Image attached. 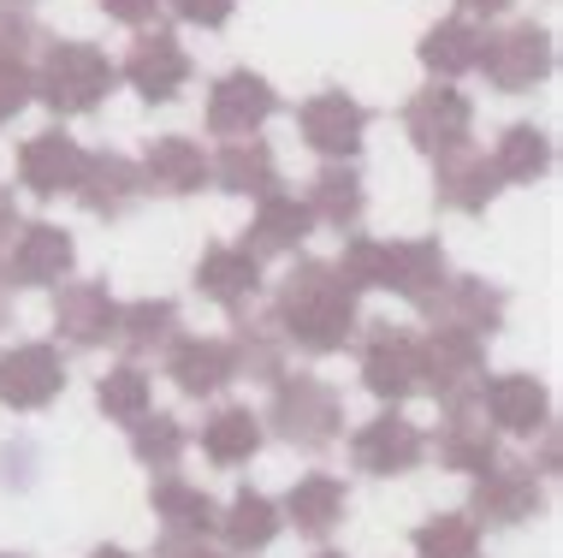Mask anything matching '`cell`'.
Segmentation results:
<instances>
[{
  "mask_svg": "<svg viewBox=\"0 0 563 558\" xmlns=\"http://www.w3.org/2000/svg\"><path fill=\"white\" fill-rule=\"evenodd\" d=\"M356 285L339 274V262H321V255H302L291 274L273 292V321L291 351L309 357H339L350 339H356L362 315H356Z\"/></svg>",
  "mask_w": 563,
  "mask_h": 558,
  "instance_id": "6da1fadb",
  "label": "cell"
},
{
  "mask_svg": "<svg viewBox=\"0 0 563 558\" xmlns=\"http://www.w3.org/2000/svg\"><path fill=\"white\" fill-rule=\"evenodd\" d=\"M30 78H36V101L54 119H84L119 89V66L96 42H48V54Z\"/></svg>",
  "mask_w": 563,
  "mask_h": 558,
  "instance_id": "7a4b0ae2",
  "label": "cell"
},
{
  "mask_svg": "<svg viewBox=\"0 0 563 558\" xmlns=\"http://www.w3.org/2000/svg\"><path fill=\"white\" fill-rule=\"evenodd\" d=\"M262 428H273L285 446H297V451L314 458V451H332L344 440V398H339V386L321 381V374H291L285 369L279 381H273Z\"/></svg>",
  "mask_w": 563,
  "mask_h": 558,
  "instance_id": "3957f363",
  "label": "cell"
},
{
  "mask_svg": "<svg viewBox=\"0 0 563 558\" xmlns=\"http://www.w3.org/2000/svg\"><path fill=\"white\" fill-rule=\"evenodd\" d=\"M552 30L534 24V19H516L505 30H493V36H481V59L475 72H486V84L498 89V96H522V89H534L552 78Z\"/></svg>",
  "mask_w": 563,
  "mask_h": 558,
  "instance_id": "277c9868",
  "label": "cell"
},
{
  "mask_svg": "<svg viewBox=\"0 0 563 558\" xmlns=\"http://www.w3.org/2000/svg\"><path fill=\"white\" fill-rule=\"evenodd\" d=\"M486 381V339L463 333V327L439 321L433 333H421V392H433L439 404H468Z\"/></svg>",
  "mask_w": 563,
  "mask_h": 558,
  "instance_id": "5b68a950",
  "label": "cell"
},
{
  "mask_svg": "<svg viewBox=\"0 0 563 558\" xmlns=\"http://www.w3.org/2000/svg\"><path fill=\"white\" fill-rule=\"evenodd\" d=\"M356 333H362V386L379 404H391V411L409 404L421 392V333L391 327V321L356 327Z\"/></svg>",
  "mask_w": 563,
  "mask_h": 558,
  "instance_id": "8992f818",
  "label": "cell"
},
{
  "mask_svg": "<svg viewBox=\"0 0 563 558\" xmlns=\"http://www.w3.org/2000/svg\"><path fill=\"white\" fill-rule=\"evenodd\" d=\"M545 505V481L534 463H486L475 475V493H468V517L486 523V529H522L534 523Z\"/></svg>",
  "mask_w": 563,
  "mask_h": 558,
  "instance_id": "52a82bcc",
  "label": "cell"
},
{
  "mask_svg": "<svg viewBox=\"0 0 563 558\" xmlns=\"http://www.w3.org/2000/svg\"><path fill=\"white\" fill-rule=\"evenodd\" d=\"M190 72H196L190 66V48L173 36V30H136L125 66H119V84H131L148 108H166V101L185 96Z\"/></svg>",
  "mask_w": 563,
  "mask_h": 558,
  "instance_id": "ba28073f",
  "label": "cell"
},
{
  "mask_svg": "<svg viewBox=\"0 0 563 558\" xmlns=\"http://www.w3.org/2000/svg\"><path fill=\"white\" fill-rule=\"evenodd\" d=\"M66 392V357L48 339H24L12 351H0V404L7 411H48V404Z\"/></svg>",
  "mask_w": 563,
  "mask_h": 558,
  "instance_id": "9c48e42d",
  "label": "cell"
},
{
  "mask_svg": "<svg viewBox=\"0 0 563 558\" xmlns=\"http://www.w3.org/2000/svg\"><path fill=\"white\" fill-rule=\"evenodd\" d=\"M404 131L421 155H445L456 143H475V101L456 84H428L404 101Z\"/></svg>",
  "mask_w": 563,
  "mask_h": 558,
  "instance_id": "30bf717a",
  "label": "cell"
},
{
  "mask_svg": "<svg viewBox=\"0 0 563 558\" xmlns=\"http://www.w3.org/2000/svg\"><path fill=\"white\" fill-rule=\"evenodd\" d=\"M350 463H356L362 475H409V470L428 463V434L386 404L374 422H362V428L350 434Z\"/></svg>",
  "mask_w": 563,
  "mask_h": 558,
  "instance_id": "8fae6325",
  "label": "cell"
},
{
  "mask_svg": "<svg viewBox=\"0 0 563 558\" xmlns=\"http://www.w3.org/2000/svg\"><path fill=\"white\" fill-rule=\"evenodd\" d=\"M273 113H279V89L250 66H232L208 89V131L214 138H255Z\"/></svg>",
  "mask_w": 563,
  "mask_h": 558,
  "instance_id": "7c38bea8",
  "label": "cell"
},
{
  "mask_svg": "<svg viewBox=\"0 0 563 558\" xmlns=\"http://www.w3.org/2000/svg\"><path fill=\"white\" fill-rule=\"evenodd\" d=\"M297 131L314 155L356 161L362 138H368V108H362L356 96H344V89H321V96H309L297 108Z\"/></svg>",
  "mask_w": 563,
  "mask_h": 558,
  "instance_id": "4fadbf2b",
  "label": "cell"
},
{
  "mask_svg": "<svg viewBox=\"0 0 563 558\" xmlns=\"http://www.w3.org/2000/svg\"><path fill=\"white\" fill-rule=\"evenodd\" d=\"M475 404L498 434L534 440L540 428H552V392H545V381H534V374H486Z\"/></svg>",
  "mask_w": 563,
  "mask_h": 558,
  "instance_id": "5bb4252c",
  "label": "cell"
},
{
  "mask_svg": "<svg viewBox=\"0 0 563 558\" xmlns=\"http://www.w3.org/2000/svg\"><path fill=\"white\" fill-rule=\"evenodd\" d=\"M78 267V244L54 220H24L7 244V280L12 285H59Z\"/></svg>",
  "mask_w": 563,
  "mask_h": 558,
  "instance_id": "9a60e30c",
  "label": "cell"
},
{
  "mask_svg": "<svg viewBox=\"0 0 563 558\" xmlns=\"http://www.w3.org/2000/svg\"><path fill=\"white\" fill-rule=\"evenodd\" d=\"M84 155L89 149L71 138V131H36V138H24L19 143V185L30 196H42V203H54V196H71V185H78V173H84Z\"/></svg>",
  "mask_w": 563,
  "mask_h": 558,
  "instance_id": "2e32d148",
  "label": "cell"
},
{
  "mask_svg": "<svg viewBox=\"0 0 563 558\" xmlns=\"http://www.w3.org/2000/svg\"><path fill=\"white\" fill-rule=\"evenodd\" d=\"M54 333L78 351H101L119 333V304L101 280H71L54 292Z\"/></svg>",
  "mask_w": 563,
  "mask_h": 558,
  "instance_id": "e0dca14e",
  "label": "cell"
},
{
  "mask_svg": "<svg viewBox=\"0 0 563 558\" xmlns=\"http://www.w3.org/2000/svg\"><path fill=\"white\" fill-rule=\"evenodd\" d=\"M71 196H78L84 215H96V220H125L148 190H143V173H136L131 155L101 149V155H84V173H78V185H71Z\"/></svg>",
  "mask_w": 563,
  "mask_h": 558,
  "instance_id": "ac0fdd59",
  "label": "cell"
},
{
  "mask_svg": "<svg viewBox=\"0 0 563 558\" xmlns=\"http://www.w3.org/2000/svg\"><path fill=\"white\" fill-rule=\"evenodd\" d=\"M498 196V173L475 143H456L445 155H433V203L451 215H486Z\"/></svg>",
  "mask_w": 563,
  "mask_h": 558,
  "instance_id": "d6986e66",
  "label": "cell"
},
{
  "mask_svg": "<svg viewBox=\"0 0 563 558\" xmlns=\"http://www.w3.org/2000/svg\"><path fill=\"white\" fill-rule=\"evenodd\" d=\"M451 285V262L433 238H404V244H386V292H398L409 309L433 315L439 292Z\"/></svg>",
  "mask_w": 563,
  "mask_h": 558,
  "instance_id": "ffe728a7",
  "label": "cell"
},
{
  "mask_svg": "<svg viewBox=\"0 0 563 558\" xmlns=\"http://www.w3.org/2000/svg\"><path fill=\"white\" fill-rule=\"evenodd\" d=\"M433 321L463 327V333L493 344V333H505V321H510V297H505V285H493L481 274H451V285L433 304Z\"/></svg>",
  "mask_w": 563,
  "mask_h": 558,
  "instance_id": "44dd1931",
  "label": "cell"
},
{
  "mask_svg": "<svg viewBox=\"0 0 563 558\" xmlns=\"http://www.w3.org/2000/svg\"><path fill=\"white\" fill-rule=\"evenodd\" d=\"M314 232V215L309 203L291 190H267L255 196V215H250V232H243V250L255 255V262H267V255H297L302 244H309Z\"/></svg>",
  "mask_w": 563,
  "mask_h": 558,
  "instance_id": "7402d4cb",
  "label": "cell"
},
{
  "mask_svg": "<svg viewBox=\"0 0 563 558\" xmlns=\"http://www.w3.org/2000/svg\"><path fill=\"white\" fill-rule=\"evenodd\" d=\"M428 451L445 463V470H456V475H481L486 463H498V428L481 416L475 398H468V404H451Z\"/></svg>",
  "mask_w": 563,
  "mask_h": 558,
  "instance_id": "603a6c76",
  "label": "cell"
},
{
  "mask_svg": "<svg viewBox=\"0 0 563 558\" xmlns=\"http://www.w3.org/2000/svg\"><path fill=\"white\" fill-rule=\"evenodd\" d=\"M166 381H173L185 398H214L238 381V357L225 339H173L166 344Z\"/></svg>",
  "mask_w": 563,
  "mask_h": 558,
  "instance_id": "cb8c5ba5",
  "label": "cell"
},
{
  "mask_svg": "<svg viewBox=\"0 0 563 558\" xmlns=\"http://www.w3.org/2000/svg\"><path fill=\"white\" fill-rule=\"evenodd\" d=\"M225 344H232V357H238V381H279L285 357H291V344H285L273 309H255V304L232 309V333H225Z\"/></svg>",
  "mask_w": 563,
  "mask_h": 558,
  "instance_id": "d4e9b609",
  "label": "cell"
},
{
  "mask_svg": "<svg viewBox=\"0 0 563 558\" xmlns=\"http://www.w3.org/2000/svg\"><path fill=\"white\" fill-rule=\"evenodd\" d=\"M208 185L255 203V196L279 190V155L262 143V131H255V138H225L220 155H208Z\"/></svg>",
  "mask_w": 563,
  "mask_h": 558,
  "instance_id": "484cf974",
  "label": "cell"
},
{
  "mask_svg": "<svg viewBox=\"0 0 563 558\" xmlns=\"http://www.w3.org/2000/svg\"><path fill=\"white\" fill-rule=\"evenodd\" d=\"M136 173H143V190H155V196H196L208 185V149L173 131V138H155L143 149Z\"/></svg>",
  "mask_w": 563,
  "mask_h": 558,
  "instance_id": "4316f807",
  "label": "cell"
},
{
  "mask_svg": "<svg viewBox=\"0 0 563 558\" xmlns=\"http://www.w3.org/2000/svg\"><path fill=\"white\" fill-rule=\"evenodd\" d=\"M344 511H350L344 481H339V475H321V470H314V475H297L291 493L279 500L285 529H297V535H309V540H327V535L344 523Z\"/></svg>",
  "mask_w": 563,
  "mask_h": 558,
  "instance_id": "83f0119b",
  "label": "cell"
},
{
  "mask_svg": "<svg viewBox=\"0 0 563 558\" xmlns=\"http://www.w3.org/2000/svg\"><path fill=\"white\" fill-rule=\"evenodd\" d=\"M196 292L208 297V304L220 309H243L262 297V262H255L243 244H214L202 250V262H196Z\"/></svg>",
  "mask_w": 563,
  "mask_h": 558,
  "instance_id": "f1b7e54d",
  "label": "cell"
},
{
  "mask_svg": "<svg viewBox=\"0 0 563 558\" xmlns=\"http://www.w3.org/2000/svg\"><path fill=\"white\" fill-rule=\"evenodd\" d=\"M148 505H155V517H161V529H166V535L208 540V535L220 529V505H214V493H202L196 481L173 475V470H161V475H155V488H148Z\"/></svg>",
  "mask_w": 563,
  "mask_h": 558,
  "instance_id": "f546056e",
  "label": "cell"
},
{
  "mask_svg": "<svg viewBox=\"0 0 563 558\" xmlns=\"http://www.w3.org/2000/svg\"><path fill=\"white\" fill-rule=\"evenodd\" d=\"M185 333L173 297H136V304H119V333L113 344H125V363H143V357H166V344Z\"/></svg>",
  "mask_w": 563,
  "mask_h": 558,
  "instance_id": "4dcf8cb0",
  "label": "cell"
},
{
  "mask_svg": "<svg viewBox=\"0 0 563 558\" xmlns=\"http://www.w3.org/2000/svg\"><path fill=\"white\" fill-rule=\"evenodd\" d=\"M302 203H309L314 226H332V232H356L362 215H368V190H362V173L350 161H327Z\"/></svg>",
  "mask_w": 563,
  "mask_h": 558,
  "instance_id": "1f68e13d",
  "label": "cell"
},
{
  "mask_svg": "<svg viewBox=\"0 0 563 558\" xmlns=\"http://www.w3.org/2000/svg\"><path fill=\"white\" fill-rule=\"evenodd\" d=\"M279 529H285L279 500H267V493H255V488H238L232 505H220V529L214 535L238 558H250V552H267L273 540H279Z\"/></svg>",
  "mask_w": 563,
  "mask_h": 558,
  "instance_id": "d6a6232c",
  "label": "cell"
},
{
  "mask_svg": "<svg viewBox=\"0 0 563 558\" xmlns=\"http://www.w3.org/2000/svg\"><path fill=\"white\" fill-rule=\"evenodd\" d=\"M481 36L486 30L468 19V12H451V19H439L428 36H421V48L416 59L433 72V84H456L463 72H475V59H481Z\"/></svg>",
  "mask_w": 563,
  "mask_h": 558,
  "instance_id": "836d02e7",
  "label": "cell"
},
{
  "mask_svg": "<svg viewBox=\"0 0 563 558\" xmlns=\"http://www.w3.org/2000/svg\"><path fill=\"white\" fill-rule=\"evenodd\" d=\"M262 440H267V428H262V416H255L250 404H220V411L202 422V458L220 463V470L250 463L255 451H262Z\"/></svg>",
  "mask_w": 563,
  "mask_h": 558,
  "instance_id": "e575fe53",
  "label": "cell"
},
{
  "mask_svg": "<svg viewBox=\"0 0 563 558\" xmlns=\"http://www.w3.org/2000/svg\"><path fill=\"white\" fill-rule=\"evenodd\" d=\"M486 161H493L498 185H534V178L552 173V138L540 125H505Z\"/></svg>",
  "mask_w": 563,
  "mask_h": 558,
  "instance_id": "d590c367",
  "label": "cell"
},
{
  "mask_svg": "<svg viewBox=\"0 0 563 558\" xmlns=\"http://www.w3.org/2000/svg\"><path fill=\"white\" fill-rule=\"evenodd\" d=\"M185 446H190V434H185V422L178 416H166V411H143L131 422V458L143 463V470H178V458H185Z\"/></svg>",
  "mask_w": 563,
  "mask_h": 558,
  "instance_id": "8d00e7d4",
  "label": "cell"
},
{
  "mask_svg": "<svg viewBox=\"0 0 563 558\" xmlns=\"http://www.w3.org/2000/svg\"><path fill=\"white\" fill-rule=\"evenodd\" d=\"M416 558H481V523L468 511H439L416 535H409Z\"/></svg>",
  "mask_w": 563,
  "mask_h": 558,
  "instance_id": "74e56055",
  "label": "cell"
},
{
  "mask_svg": "<svg viewBox=\"0 0 563 558\" xmlns=\"http://www.w3.org/2000/svg\"><path fill=\"white\" fill-rule=\"evenodd\" d=\"M148 404H155V381L143 374V363H119V369H108L96 381V411L108 422H125V428H131Z\"/></svg>",
  "mask_w": 563,
  "mask_h": 558,
  "instance_id": "f35d334b",
  "label": "cell"
},
{
  "mask_svg": "<svg viewBox=\"0 0 563 558\" xmlns=\"http://www.w3.org/2000/svg\"><path fill=\"white\" fill-rule=\"evenodd\" d=\"M339 274L356 285V292H386V244H379V238H344Z\"/></svg>",
  "mask_w": 563,
  "mask_h": 558,
  "instance_id": "ab89813d",
  "label": "cell"
},
{
  "mask_svg": "<svg viewBox=\"0 0 563 558\" xmlns=\"http://www.w3.org/2000/svg\"><path fill=\"white\" fill-rule=\"evenodd\" d=\"M42 42V24H36V7L30 0H0V59H24L30 66V48Z\"/></svg>",
  "mask_w": 563,
  "mask_h": 558,
  "instance_id": "60d3db41",
  "label": "cell"
},
{
  "mask_svg": "<svg viewBox=\"0 0 563 558\" xmlns=\"http://www.w3.org/2000/svg\"><path fill=\"white\" fill-rule=\"evenodd\" d=\"M30 101H36V78L24 59H0V125H12Z\"/></svg>",
  "mask_w": 563,
  "mask_h": 558,
  "instance_id": "b9f144b4",
  "label": "cell"
},
{
  "mask_svg": "<svg viewBox=\"0 0 563 558\" xmlns=\"http://www.w3.org/2000/svg\"><path fill=\"white\" fill-rule=\"evenodd\" d=\"M166 7H173V19H178V24H196V30H220V24H232L238 0H166Z\"/></svg>",
  "mask_w": 563,
  "mask_h": 558,
  "instance_id": "7bdbcfd3",
  "label": "cell"
},
{
  "mask_svg": "<svg viewBox=\"0 0 563 558\" xmlns=\"http://www.w3.org/2000/svg\"><path fill=\"white\" fill-rule=\"evenodd\" d=\"M101 12H108L113 24H131V30H148L155 24V12L166 7V0H96Z\"/></svg>",
  "mask_w": 563,
  "mask_h": 558,
  "instance_id": "ee69618b",
  "label": "cell"
},
{
  "mask_svg": "<svg viewBox=\"0 0 563 558\" xmlns=\"http://www.w3.org/2000/svg\"><path fill=\"white\" fill-rule=\"evenodd\" d=\"M155 558H225V552H214L208 540H190V535H166L155 547Z\"/></svg>",
  "mask_w": 563,
  "mask_h": 558,
  "instance_id": "f6af8a7d",
  "label": "cell"
},
{
  "mask_svg": "<svg viewBox=\"0 0 563 558\" xmlns=\"http://www.w3.org/2000/svg\"><path fill=\"white\" fill-rule=\"evenodd\" d=\"M19 203H12V190H0V255H7V244H12V232H19Z\"/></svg>",
  "mask_w": 563,
  "mask_h": 558,
  "instance_id": "bcb514c9",
  "label": "cell"
},
{
  "mask_svg": "<svg viewBox=\"0 0 563 558\" xmlns=\"http://www.w3.org/2000/svg\"><path fill=\"white\" fill-rule=\"evenodd\" d=\"M456 7H463L468 19H505V12L516 7V0H456Z\"/></svg>",
  "mask_w": 563,
  "mask_h": 558,
  "instance_id": "7dc6e473",
  "label": "cell"
},
{
  "mask_svg": "<svg viewBox=\"0 0 563 558\" xmlns=\"http://www.w3.org/2000/svg\"><path fill=\"white\" fill-rule=\"evenodd\" d=\"M540 475H558V434L540 428Z\"/></svg>",
  "mask_w": 563,
  "mask_h": 558,
  "instance_id": "c3c4849f",
  "label": "cell"
},
{
  "mask_svg": "<svg viewBox=\"0 0 563 558\" xmlns=\"http://www.w3.org/2000/svg\"><path fill=\"white\" fill-rule=\"evenodd\" d=\"M12 292H19V285H12V280H7V267H0V333L12 327Z\"/></svg>",
  "mask_w": 563,
  "mask_h": 558,
  "instance_id": "681fc988",
  "label": "cell"
},
{
  "mask_svg": "<svg viewBox=\"0 0 563 558\" xmlns=\"http://www.w3.org/2000/svg\"><path fill=\"white\" fill-rule=\"evenodd\" d=\"M89 558H136V552H125V547H96Z\"/></svg>",
  "mask_w": 563,
  "mask_h": 558,
  "instance_id": "f907efd6",
  "label": "cell"
},
{
  "mask_svg": "<svg viewBox=\"0 0 563 558\" xmlns=\"http://www.w3.org/2000/svg\"><path fill=\"white\" fill-rule=\"evenodd\" d=\"M314 558H344V552H332V547H321V552H314Z\"/></svg>",
  "mask_w": 563,
  "mask_h": 558,
  "instance_id": "816d5d0a",
  "label": "cell"
},
{
  "mask_svg": "<svg viewBox=\"0 0 563 558\" xmlns=\"http://www.w3.org/2000/svg\"><path fill=\"white\" fill-rule=\"evenodd\" d=\"M0 558H24V552H0Z\"/></svg>",
  "mask_w": 563,
  "mask_h": 558,
  "instance_id": "f5cc1de1",
  "label": "cell"
}]
</instances>
